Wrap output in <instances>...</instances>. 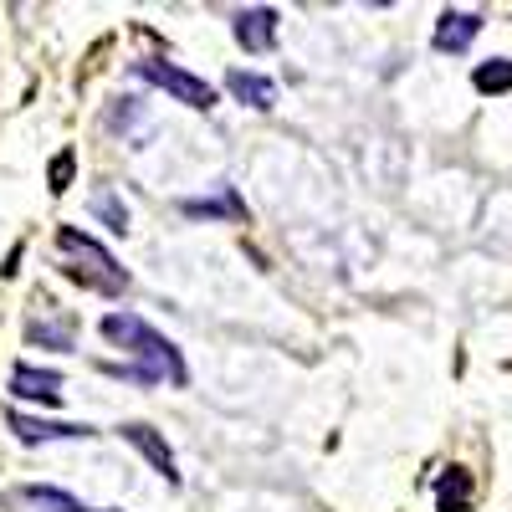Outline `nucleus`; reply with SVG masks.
<instances>
[{
  "label": "nucleus",
  "mask_w": 512,
  "mask_h": 512,
  "mask_svg": "<svg viewBox=\"0 0 512 512\" xmlns=\"http://www.w3.org/2000/svg\"><path fill=\"white\" fill-rule=\"evenodd\" d=\"M231 36L241 41L251 57L272 52V47H277V11H272V6H241V11L231 16Z\"/></svg>",
  "instance_id": "obj_4"
},
{
  "label": "nucleus",
  "mask_w": 512,
  "mask_h": 512,
  "mask_svg": "<svg viewBox=\"0 0 512 512\" xmlns=\"http://www.w3.org/2000/svg\"><path fill=\"white\" fill-rule=\"evenodd\" d=\"M123 441L128 446H134L139 456H149V466H154V472L164 477V482H180V466H175V451H169V441L154 431V425H123Z\"/></svg>",
  "instance_id": "obj_5"
},
{
  "label": "nucleus",
  "mask_w": 512,
  "mask_h": 512,
  "mask_svg": "<svg viewBox=\"0 0 512 512\" xmlns=\"http://www.w3.org/2000/svg\"><path fill=\"white\" fill-rule=\"evenodd\" d=\"M16 507H26V512H88L77 497H67L57 487H21L16 492Z\"/></svg>",
  "instance_id": "obj_12"
},
{
  "label": "nucleus",
  "mask_w": 512,
  "mask_h": 512,
  "mask_svg": "<svg viewBox=\"0 0 512 512\" xmlns=\"http://www.w3.org/2000/svg\"><path fill=\"white\" fill-rule=\"evenodd\" d=\"M431 492H436V512H466L472 507V472L466 466H446Z\"/></svg>",
  "instance_id": "obj_11"
},
{
  "label": "nucleus",
  "mask_w": 512,
  "mask_h": 512,
  "mask_svg": "<svg viewBox=\"0 0 512 512\" xmlns=\"http://www.w3.org/2000/svg\"><path fill=\"white\" fill-rule=\"evenodd\" d=\"M103 512H113V507H103Z\"/></svg>",
  "instance_id": "obj_17"
},
{
  "label": "nucleus",
  "mask_w": 512,
  "mask_h": 512,
  "mask_svg": "<svg viewBox=\"0 0 512 512\" xmlns=\"http://www.w3.org/2000/svg\"><path fill=\"white\" fill-rule=\"evenodd\" d=\"M11 395H16V400H31V405H62V374L16 364V369H11Z\"/></svg>",
  "instance_id": "obj_7"
},
{
  "label": "nucleus",
  "mask_w": 512,
  "mask_h": 512,
  "mask_svg": "<svg viewBox=\"0 0 512 512\" xmlns=\"http://www.w3.org/2000/svg\"><path fill=\"white\" fill-rule=\"evenodd\" d=\"M11 431L21 446H41V441H82L93 436V425H72V420H31V415H11Z\"/></svg>",
  "instance_id": "obj_8"
},
{
  "label": "nucleus",
  "mask_w": 512,
  "mask_h": 512,
  "mask_svg": "<svg viewBox=\"0 0 512 512\" xmlns=\"http://www.w3.org/2000/svg\"><path fill=\"white\" fill-rule=\"evenodd\" d=\"M134 77H144V82H154V88H164L169 98L190 103L195 113H210V108H216V88H210V82H200L195 72H185V67H175V62H164V57L134 62Z\"/></svg>",
  "instance_id": "obj_3"
},
{
  "label": "nucleus",
  "mask_w": 512,
  "mask_h": 512,
  "mask_svg": "<svg viewBox=\"0 0 512 512\" xmlns=\"http://www.w3.org/2000/svg\"><path fill=\"white\" fill-rule=\"evenodd\" d=\"M31 344H52V349H72V323H31Z\"/></svg>",
  "instance_id": "obj_15"
},
{
  "label": "nucleus",
  "mask_w": 512,
  "mask_h": 512,
  "mask_svg": "<svg viewBox=\"0 0 512 512\" xmlns=\"http://www.w3.org/2000/svg\"><path fill=\"white\" fill-rule=\"evenodd\" d=\"M93 216H98V221H108V231H113V236H128V231H134V226H128V210H123L118 190H108V185L93 195Z\"/></svg>",
  "instance_id": "obj_14"
},
{
  "label": "nucleus",
  "mask_w": 512,
  "mask_h": 512,
  "mask_svg": "<svg viewBox=\"0 0 512 512\" xmlns=\"http://www.w3.org/2000/svg\"><path fill=\"white\" fill-rule=\"evenodd\" d=\"M72 175H77V154H72V149H62V154L52 159V169H47V180H52V190L62 195V190L72 185Z\"/></svg>",
  "instance_id": "obj_16"
},
{
  "label": "nucleus",
  "mask_w": 512,
  "mask_h": 512,
  "mask_svg": "<svg viewBox=\"0 0 512 512\" xmlns=\"http://www.w3.org/2000/svg\"><path fill=\"white\" fill-rule=\"evenodd\" d=\"M103 338H108V344H118V349H128L134 359H144V369L164 374L169 384H180V390L190 384V364H185V354L169 344L159 328H149L139 313H108V318H103Z\"/></svg>",
  "instance_id": "obj_1"
},
{
  "label": "nucleus",
  "mask_w": 512,
  "mask_h": 512,
  "mask_svg": "<svg viewBox=\"0 0 512 512\" xmlns=\"http://www.w3.org/2000/svg\"><path fill=\"white\" fill-rule=\"evenodd\" d=\"M226 88H231L236 103H246V108H272V103H277V82L262 77V72H246V67H231V72H226Z\"/></svg>",
  "instance_id": "obj_9"
},
{
  "label": "nucleus",
  "mask_w": 512,
  "mask_h": 512,
  "mask_svg": "<svg viewBox=\"0 0 512 512\" xmlns=\"http://www.w3.org/2000/svg\"><path fill=\"white\" fill-rule=\"evenodd\" d=\"M57 251L77 256V267H67V277L88 282L93 292H108V297L128 292V272L118 267V256H113V251H103V241H93V236H82V231L62 226V231H57Z\"/></svg>",
  "instance_id": "obj_2"
},
{
  "label": "nucleus",
  "mask_w": 512,
  "mask_h": 512,
  "mask_svg": "<svg viewBox=\"0 0 512 512\" xmlns=\"http://www.w3.org/2000/svg\"><path fill=\"white\" fill-rule=\"evenodd\" d=\"M477 31H482V16H477V11H446V16L436 21V31H431V47L461 57V52H472Z\"/></svg>",
  "instance_id": "obj_6"
},
{
  "label": "nucleus",
  "mask_w": 512,
  "mask_h": 512,
  "mask_svg": "<svg viewBox=\"0 0 512 512\" xmlns=\"http://www.w3.org/2000/svg\"><path fill=\"white\" fill-rule=\"evenodd\" d=\"M472 88H477L482 98L512 93V62H507V57H492V62H482V67L472 72Z\"/></svg>",
  "instance_id": "obj_13"
},
{
  "label": "nucleus",
  "mask_w": 512,
  "mask_h": 512,
  "mask_svg": "<svg viewBox=\"0 0 512 512\" xmlns=\"http://www.w3.org/2000/svg\"><path fill=\"white\" fill-rule=\"evenodd\" d=\"M180 210L185 216H195V221H246V205H241V195L231 190V185H216V195L210 200H180Z\"/></svg>",
  "instance_id": "obj_10"
}]
</instances>
